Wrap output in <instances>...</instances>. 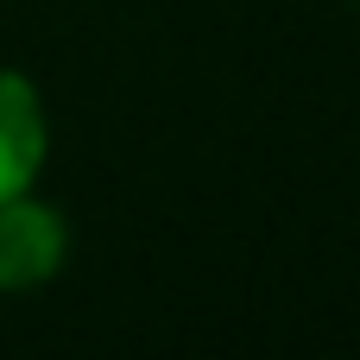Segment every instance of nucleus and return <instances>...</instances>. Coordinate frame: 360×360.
I'll return each mask as SVG.
<instances>
[{
    "label": "nucleus",
    "mask_w": 360,
    "mask_h": 360,
    "mask_svg": "<svg viewBox=\"0 0 360 360\" xmlns=\"http://www.w3.org/2000/svg\"><path fill=\"white\" fill-rule=\"evenodd\" d=\"M51 127H44V101L19 70H0V196L32 190L38 165H44Z\"/></svg>",
    "instance_id": "obj_2"
},
{
    "label": "nucleus",
    "mask_w": 360,
    "mask_h": 360,
    "mask_svg": "<svg viewBox=\"0 0 360 360\" xmlns=\"http://www.w3.org/2000/svg\"><path fill=\"white\" fill-rule=\"evenodd\" d=\"M63 259H70V228L51 202H38L32 190L0 196V291H32L57 278Z\"/></svg>",
    "instance_id": "obj_1"
}]
</instances>
